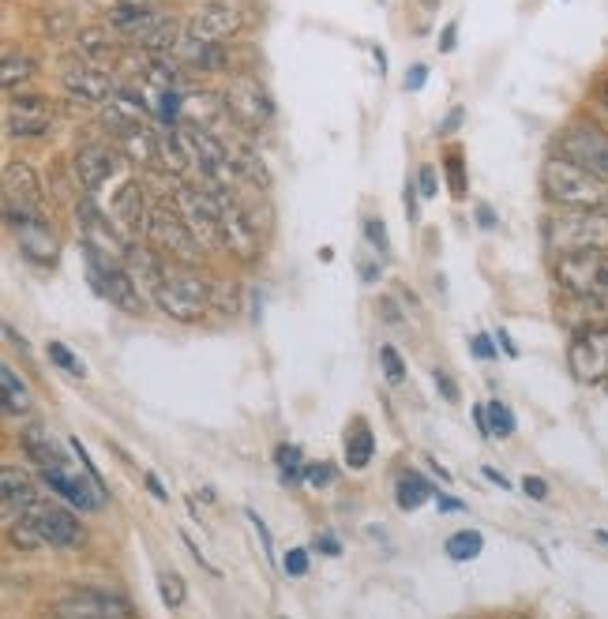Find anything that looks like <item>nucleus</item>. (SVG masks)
I'll return each instance as SVG.
<instances>
[{"mask_svg":"<svg viewBox=\"0 0 608 619\" xmlns=\"http://www.w3.org/2000/svg\"><path fill=\"white\" fill-rule=\"evenodd\" d=\"M552 278L571 300H608V252L557 255Z\"/></svg>","mask_w":608,"mask_h":619,"instance_id":"20e7f679","label":"nucleus"},{"mask_svg":"<svg viewBox=\"0 0 608 619\" xmlns=\"http://www.w3.org/2000/svg\"><path fill=\"white\" fill-rule=\"evenodd\" d=\"M4 124H8V136L15 139L46 136L53 124V105L46 99H38V94H8Z\"/></svg>","mask_w":608,"mask_h":619,"instance_id":"2eb2a0df","label":"nucleus"},{"mask_svg":"<svg viewBox=\"0 0 608 619\" xmlns=\"http://www.w3.org/2000/svg\"><path fill=\"white\" fill-rule=\"evenodd\" d=\"M484 477H489L492 484H500V489H511V481L500 470H492V466H484Z\"/></svg>","mask_w":608,"mask_h":619,"instance_id":"603ef678","label":"nucleus"},{"mask_svg":"<svg viewBox=\"0 0 608 619\" xmlns=\"http://www.w3.org/2000/svg\"><path fill=\"white\" fill-rule=\"evenodd\" d=\"M173 207L184 218V226L192 229V237L199 241L203 252H215L222 248V233H218V207L215 196L207 188H192V184H177V196H173Z\"/></svg>","mask_w":608,"mask_h":619,"instance_id":"1a4fd4ad","label":"nucleus"},{"mask_svg":"<svg viewBox=\"0 0 608 619\" xmlns=\"http://www.w3.org/2000/svg\"><path fill=\"white\" fill-rule=\"evenodd\" d=\"M372 450H376V439L368 432V421H354V428L346 432V466L349 470H365L372 462Z\"/></svg>","mask_w":608,"mask_h":619,"instance_id":"b1692460","label":"nucleus"},{"mask_svg":"<svg viewBox=\"0 0 608 619\" xmlns=\"http://www.w3.org/2000/svg\"><path fill=\"white\" fill-rule=\"evenodd\" d=\"M455 38H458V23H447L444 34H439V53H451L455 49Z\"/></svg>","mask_w":608,"mask_h":619,"instance_id":"de8ad7c7","label":"nucleus"},{"mask_svg":"<svg viewBox=\"0 0 608 619\" xmlns=\"http://www.w3.org/2000/svg\"><path fill=\"white\" fill-rule=\"evenodd\" d=\"M478 218H481V229H496V215H492L489 203H481L478 207Z\"/></svg>","mask_w":608,"mask_h":619,"instance_id":"3c124183","label":"nucleus"},{"mask_svg":"<svg viewBox=\"0 0 608 619\" xmlns=\"http://www.w3.org/2000/svg\"><path fill=\"white\" fill-rule=\"evenodd\" d=\"M605 391H608V379H605Z\"/></svg>","mask_w":608,"mask_h":619,"instance_id":"13d9d810","label":"nucleus"},{"mask_svg":"<svg viewBox=\"0 0 608 619\" xmlns=\"http://www.w3.org/2000/svg\"><path fill=\"white\" fill-rule=\"evenodd\" d=\"M312 548H316V552H323V555H342V545H339V537H331V534H316Z\"/></svg>","mask_w":608,"mask_h":619,"instance_id":"37998d69","label":"nucleus"},{"mask_svg":"<svg viewBox=\"0 0 608 619\" xmlns=\"http://www.w3.org/2000/svg\"><path fill=\"white\" fill-rule=\"evenodd\" d=\"M244 26H249V15H244V8L237 4V0H210V4H199L196 12L188 15L184 34L203 42V46H226Z\"/></svg>","mask_w":608,"mask_h":619,"instance_id":"6e6552de","label":"nucleus"},{"mask_svg":"<svg viewBox=\"0 0 608 619\" xmlns=\"http://www.w3.org/2000/svg\"><path fill=\"white\" fill-rule=\"evenodd\" d=\"M210 294L215 286L207 282V274L192 263H173L165 260V274H162V286L154 289V305L162 316H170L173 323H196L207 316L210 308Z\"/></svg>","mask_w":608,"mask_h":619,"instance_id":"f03ea898","label":"nucleus"},{"mask_svg":"<svg viewBox=\"0 0 608 619\" xmlns=\"http://www.w3.org/2000/svg\"><path fill=\"white\" fill-rule=\"evenodd\" d=\"M444 170H447V181H451V196H455V199H466V173H462V158H458V154H447Z\"/></svg>","mask_w":608,"mask_h":619,"instance_id":"c9c22d12","label":"nucleus"},{"mask_svg":"<svg viewBox=\"0 0 608 619\" xmlns=\"http://www.w3.org/2000/svg\"><path fill=\"white\" fill-rule=\"evenodd\" d=\"M154 139H158V165H162L165 173L181 176L184 170H188L192 154H188V144H184L181 128H158Z\"/></svg>","mask_w":608,"mask_h":619,"instance_id":"4be33fe9","label":"nucleus"},{"mask_svg":"<svg viewBox=\"0 0 608 619\" xmlns=\"http://www.w3.org/2000/svg\"><path fill=\"white\" fill-rule=\"evenodd\" d=\"M53 619H131L125 597L102 594V589H72L49 605Z\"/></svg>","mask_w":608,"mask_h":619,"instance_id":"f8f14e48","label":"nucleus"},{"mask_svg":"<svg viewBox=\"0 0 608 619\" xmlns=\"http://www.w3.org/2000/svg\"><path fill=\"white\" fill-rule=\"evenodd\" d=\"M4 207L26 210V215H38L42 210V181L20 158H8L4 162Z\"/></svg>","mask_w":608,"mask_h":619,"instance_id":"f3484780","label":"nucleus"},{"mask_svg":"<svg viewBox=\"0 0 608 619\" xmlns=\"http://www.w3.org/2000/svg\"><path fill=\"white\" fill-rule=\"evenodd\" d=\"M523 492L530 495V500H549V484L541 481V477H523Z\"/></svg>","mask_w":608,"mask_h":619,"instance_id":"a19ab883","label":"nucleus"},{"mask_svg":"<svg viewBox=\"0 0 608 619\" xmlns=\"http://www.w3.org/2000/svg\"><path fill=\"white\" fill-rule=\"evenodd\" d=\"M147 489H151V495H154L158 503H165V500H170V492L162 489V481H158L154 473H147Z\"/></svg>","mask_w":608,"mask_h":619,"instance_id":"09e8293b","label":"nucleus"},{"mask_svg":"<svg viewBox=\"0 0 608 619\" xmlns=\"http://www.w3.org/2000/svg\"><path fill=\"white\" fill-rule=\"evenodd\" d=\"M23 521L42 537V545L46 548H76L79 541H83V526H79V518L72 515V511L57 507V503L38 500L23 515Z\"/></svg>","mask_w":608,"mask_h":619,"instance_id":"ddd939ff","label":"nucleus"},{"mask_svg":"<svg viewBox=\"0 0 608 619\" xmlns=\"http://www.w3.org/2000/svg\"><path fill=\"white\" fill-rule=\"evenodd\" d=\"M34 76V60L31 57H15V53H8L4 57V72H0V83H4V91L12 94L15 83H26V79Z\"/></svg>","mask_w":608,"mask_h":619,"instance_id":"c756f323","label":"nucleus"},{"mask_svg":"<svg viewBox=\"0 0 608 619\" xmlns=\"http://www.w3.org/2000/svg\"><path fill=\"white\" fill-rule=\"evenodd\" d=\"M147 218H151V207L144 199V188L136 181H125L121 192H113V203H110V222L117 226V233L125 241H136V237L147 233Z\"/></svg>","mask_w":608,"mask_h":619,"instance_id":"dca6fc26","label":"nucleus"},{"mask_svg":"<svg viewBox=\"0 0 608 619\" xmlns=\"http://www.w3.org/2000/svg\"><path fill=\"white\" fill-rule=\"evenodd\" d=\"M436 503H439V511H462V503L451 500V495H436Z\"/></svg>","mask_w":608,"mask_h":619,"instance_id":"5fc2aeb1","label":"nucleus"},{"mask_svg":"<svg viewBox=\"0 0 608 619\" xmlns=\"http://www.w3.org/2000/svg\"><path fill=\"white\" fill-rule=\"evenodd\" d=\"M425 83H428V68L425 65H413L410 72H405V79H402L405 91H421Z\"/></svg>","mask_w":608,"mask_h":619,"instance_id":"ea45409f","label":"nucleus"},{"mask_svg":"<svg viewBox=\"0 0 608 619\" xmlns=\"http://www.w3.org/2000/svg\"><path fill=\"white\" fill-rule=\"evenodd\" d=\"M249 521H252V529H255V537H260V545H263V552H267V560H275V537H271V529H267V521H263L255 511H249Z\"/></svg>","mask_w":608,"mask_h":619,"instance_id":"58836bf2","label":"nucleus"},{"mask_svg":"<svg viewBox=\"0 0 608 619\" xmlns=\"http://www.w3.org/2000/svg\"><path fill=\"white\" fill-rule=\"evenodd\" d=\"M117 154H113L110 147L102 144H87L76 150L72 158V170H76V181L83 184V192H99L105 184L113 181V173H117Z\"/></svg>","mask_w":608,"mask_h":619,"instance_id":"6ab92c4d","label":"nucleus"},{"mask_svg":"<svg viewBox=\"0 0 608 619\" xmlns=\"http://www.w3.org/2000/svg\"><path fill=\"white\" fill-rule=\"evenodd\" d=\"M432 484L425 481L421 473H402L399 477V507L402 511H417L421 503H428L432 500Z\"/></svg>","mask_w":608,"mask_h":619,"instance_id":"393cba45","label":"nucleus"},{"mask_svg":"<svg viewBox=\"0 0 608 619\" xmlns=\"http://www.w3.org/2000/svg\"><path fill=\"white\" fill-rule=\"evenodd\" d=\"M405 215H410V222H417V184L405 181Z\"/></svg>","mask_w":608,"mask_h":619,"instance_id":"49530a36","label":"nucleus"},{"mask_svg":"<svg viewBox=\"0 0 608 619\" xmlns=\"http://www.w3.org/2000/svg\"><path fill=\"white\" fill-rule=\"evenodd\" d=\"M275 466H278V473H282V481H301L305 477V455H301V447H294V444H278L275 447Z\"/></svg>","mask_w":608,"mask_h":619,"instance_id":"c85d7f7f","label":"nucleus"},{"mask_svg":"<svg viewBox=\"0 0 608 619\" xmlns=\"http://www.w3.org/2000/svg\"><path fill=\"white\" fill-rule=\"evenodd\" d=\"M417 188H421V196H425V199L436 196V170H432V165H425V170H421Z\"/></svg>","mask_w":608,"mask_h":619,"instance_id":"a18cd8bd","label":"nucleus"},{"mask_svg":"<svg viewBox=\"0 0 608 619\" xmlns=\"http://www.w3.org/2000/svg\"><path fill=\"white\" fill-rule=\"evenodd\" d=\"M46 353H49V360H53V365H57L60 371H68V376H79V379L87 376V365H83V360L76 357L72 349L65 346V342H49V346H46Z\"/></svg>","mask_w":608,"mask_h":619,"instance_id":"2f4dec72","label":"nucleus"},{"mask_svg":"<svg viewBox=\"0 0 608 619\" xmlns=\"http://www.w3.org/2000/svg\"><path fill=\"white\" fill-rule=\"evenodd\" d=\"M23 450H26V458L38 466V470H57V466H68L65 455H60V447L53 444V436H49V432H42V428L26 432Z\"/></svg>","mask_w":608,"mask_h":619,"instance_id":"5701e85b","label":"nucleus"},{"mask_svg":"<svg viewBox=\"0 0 608 619\" xmlns=\"http://www.w3.org/2000/svg\"><path fill=\"white\" fill-rule=\"evenodd\" d=\"M147 241L154 244V252H162V260L192 263V267H199L203 248H199L196 237H192V229L184 226V218L177 215V207L154 203L151 218H147Z\"/></svg>","mask_w":608,"mask_h":619,"instance_id":"423d86ee","label":"nucleus"},{"mask_svg":"<svg viewBox=\"0 0 608 619\" xmlns=\"http://www.w3.org/2000/svg\"><path fill=\"white\" fill-rule=\"evenodd\" d=\"M181 136L184 144H188V154H192V165L199 170L203 181H215L229 188V184L241 176V165L233 162V154H229V147L222 144L218 136H210L203 124L196 121H181Z\"/></svg>","mask_w":608,"mask_h":619,"instance_id":"0eeeda50","label":"nucleus"},{"mask_svg":"<svg viewBox=\"0 0 608 619\" xmlns=\"http://www.w3.org/2000/svg\"><path fill=\"white\" fill-rule=\"evenodd\" d=\"M447 555H451L455 563H470V560H478L481 555V548H484V537L478 534V529H458V534L447 537Z\"/></svg>","mask_w":608,"mask_h":619,"instance_id":"a878e982","label":"nucleus"},{"mask_svg":"<svg viewBox=\"0 0 608 619\" xmlns=\"http://www.w3.org/2000/svg\"><path fill=\"white\" fill-rule=\"evenodd\" d=\"M541 192L560 210H608V181L586 165L557 154L541 165Z\"/></svg>","mask_w":608,"mask_h":619,"instance_id":"f257e3e1","label":"nucleus"},{"mask_svg":"<svg viewBox=\"0 0 608 619\" xmlns=\"http://www.w3.org/2000/svg\"><path fill=\"white\" fill-rule=\"evenodd\" d=\"M544 244L557 255L608 252V210H560L544 218Z\"/></svg>","mask_w":608,"mask_h":619,"instance_id":"7ed1b4c3","label":"nucleus"},{"mask_svg":"<svg viewBox=\"0 0 608 619\" xmlns=\"http://www.w3.org/2000/svg\"><path fill=\"white\" fill-rule=\"evenodd\" d=\"M0 503H4V521L12 526V521H20L26 511L38 503V489H34V481L26 477L20 466H4L0 470Z\"/></svg>","mask_w":608,"mask_h":619,"instance_id":"aec40b11","label":"nucleus"},{"mask_svg":"<svg viewBox=\"0 0 608 619\" xmlns=\"http://www.w3.org/2000/svg\"><path fill=\"white\" fill-rule=\"evenodd\" d=\"M305 481L312 484V489H323V484L334 481V470H331L328 462H308L305 466Z\"/></svg>","mask_w":608,"mask_h":619,"instance_id":"4c0bfd02","label":"nucleus"},{"mask_svg":"<svg viewBox=\"0 0 608 619\" xmlns=\"http://www.w3.org/2000/svg\"><path fill=\"white\" fill-rule=\"evenodd\" d=\"M365 237H368V244L376 248V255H387V252H391V241H387L383 218H365Z\"/></svg>","mask_w":608,"mask_h":619,"instance_id":"f704fd0d","label":"nucleus"},{"mask_svg":"<svg viewBox=\"0 0 608 619\" xmlns=\"http://www.w3.org/2000/svg\"><path fill=\"white\" fill-rule=\"evenodd\" d=\"M496 342H500V346H504L507 357H518V346H515V342H511V334L504 331V326H500V331H496Z\"/></svg>","mask_w":608,"mask_h":619,"instance_id":"8fccbe9b","label":"nucleus"},{"mask_svg":"<svg viewBox=\"0 0 608 619\" xmlns=\"http://www.w3.org/2000/svg\"><path fill=\"white\" fill-rule=\"evenodd\" d=\"M567 368L578 383L608 379V326H583L567 346Z\"/></svg>","mask_w":608,"mask_h":619,"instance_id":"9d476101","label":"nucleus"},{"mask_svg":"<svg viewBox=\"0 0 608 619\" xmlns=\"http://www.w3.org/2000/svg\"><path fill=\"white\" fill-rule=\"evenodd\" d=\"M282 571L294 574V578H305V574H308V552H305V548H289L286 560H282Z\"/></svg>","mask_w":608,"mask_h":619,"instance_id":"e433bc0d","label":"nucleus"},{"mask_svg":"<svg viewBox=\"0 0 608 619\" xmlns=\"http://www.w3.org/2000/svg\"><path fill=\"white\" fill-rule=\"evenodd\" d=\"M560 154H567L571 162L586 165L608 181V136L597 124H571L560 136Z\"/></svg>","mask_w":608,"mask_h":619,"instance_id":"4468645a","label":"nucleus"},{"mask_svg":"<svg viewBox=\"0 0 608 619\" xmlns=\"http://www.w3.org/2000/svg\"><path fill=\"white\" fill-rule=\"evenodd\" d=\"M484 413H489V432H492V436H500V439L515 436V413H511L500 398L484 405Z\"/></svg>","mask_w":608,"mask_h":619,"instance_id":"7c9ffc66","label":"nucleus"},{"mask_svg":"<svg viewBox=\"0 0 608 619\" xmlns=\"http://www.w3.org/2000/svg\"><path fill=\"white\" fill-rule=\"evenodd\" d=\"M458 124H462V110H455V113H451V117H447V121H444V128H439V131H455V128H458Z\"/></svg>","mask_w":608,"mask_h":619,"instance_id":"6e6d98bb","label":"nucleus"},{"mask_svg":"<svg viewBox=\"0 0 608 619\" xmlns=\"http://www.w3.org/2000/svg\"><path fill=\"white\" fill-rule=\"evenodd\" d=\"M42 484H46L49 492H57L65 503H72L76 511H99L105 492L99 489L94 481H83V477H76L68 466H57V470H42Z\"/></svg>","mask_w":608,"mask_h":619,"instance_id":"a211bd4d","label":"nucleus"},{"mask_svg":"<svg viewBox=\"0 0 608 619\" xmlns=\"http://www.w3.org/2000/svg\"><path fill=\"white\" fill-rule=\"evenodd\" d=\"M76 49H79V57H87V60H110L113 57V42L102 26H91V31L79 34Z\"/></svg>","mask_w":608,"mask_h":619,"instance_id":"cd10ccee","label":"nucleus"},{"mask_svg":"<svg viewBox=\"0 0 608 619\" xmlns=\"http://www.w3.org/2000/svg\"><path fill=\"white\" fill-rule=\"evenodd\" d=\"M601 102L608 105V76H605V83H601Z\"/></svg>","mask_w":608,"mask_h":619,"instance_id":"4d7b16f0","label":"nucleus"},{"mask_svg":"<svg viewBox=\"0 0 608 619\" xmlns=\"http://www.w3.org/2000/svg\"><path fill=\"white\" fill-rule=\"evenodd\" d=\"M222 105L244 124V128H252V131L267 128L271 117H275V102H271V94L263 91L260 79H252V76H233V79H229Z\"/></svg>","mask_w":608,"mask_h":619,"instance_id":"9b49d317","label":"nucleus"},{"mask_svg":"<svg viewBox=\"0 0 608 619\" xmlns=\"http://www.w3.org/2000/svg\"><path fill=\"white\" fill-rule=\"evenodd\" d=\"M0 379H4V413H26L31 410V391L20 376H15L12 365L0 368Z\"/></svg>","mask_w":608,"mask_h":619,"instance_id":"bb28decb","label":"nucleus"},{"mask_svg":"<svg viewBox=\"0 0 608 619\" xmlns=\"http://www.w3.org/2000/svg\"><path fill=\"white\" fill-rule=\"evenodd\" d=\"M65 87L87 105H105L110 99H117V83H113L105 72H99V68H91V65H72V68H68Z\"/></svg>","mask_w":608,"mask_h":619,"instance_id":"412c9836","label":"nucleus"},{"mask_svg":"<svg viewBox=\"0 0 608 619\" xmlns=\"http://www.w3.org/2000/svg\"><path fill=\"white\" fill-rule=\"evenodd\" d=\"M470 346H473V353H478L481 360H492V357H496V346H492V339H489V334H473V339H470Z\"/></svg>","mask_w":608,"mask_h":619,"instance_id":"c03bdc74","label":"nucleus"},{"mask_svg":"<svg viewBox=\"0 0 608 619\" xmlns=\"http://www.w3.org/2000/svg\"><path fill=\"white\" fill-rule=\"evenodd\" d=\"M4 334H8V342H12L15 349L26 353V342H23V334H15V326H4Z\"/></svg>","mask_w":608,"mask_h":619,"instance_id":"864d4df0","label":"nucleus"},{"mask_svg":"<svg viewBox=\"0 0 608 619\" xmlns=\"http://www.w3.org/2000/svg\"><path fill=\"white\" fill-rule=\"evenodd\" d=\"M203 188L215 196V207H218V233H222V248L237 255V260L252 263L260 255V229H255L252 215L244 210V203L233 196L229 188L215 181H203Z\"/></svg>","mask_w":608,"mask_h":619,"instance_id":"39448f33","label":"nucleus"},{"mask_svg":"<svg viewBox=\"0 0 608 619\" xmlns=\"http://www.w3.org/2000/svg\"><path fill=\"white\" fill-rule=\"evenodd\" d=\"M380 360H383L387 383H402V379H405V365H402L399 349H394V346H380Z\"/></svg>","mask_w":608,"mask_h":619,"instance_id":"72a5a7b5","label":"nucleus"},{"mask_svg":"<svg viewBox=\"0 0 608 619\" xmlns=\"http://www.w3.org/2000/svg\"><path fill=\"white\" fill-rule=\"evenodd\" d=\"M432 379H436V387H439V391H444L447 402H458V387H455V379L447 376L444 368H436V371H432Z\"/></svg>","mask_w":608,"mask_h":619,"instance_id":"79ce46f5","label":"nucleus"},{"mask_svg":"<svg viewBox=\"0 0 608 619\" xmlns=\"http://www.w3.org/2000/svg\"><path fill=\"white\" fill-rule=\"evenodd\" d=\"M158 594H162V600L170 608H181L184 605V578H181V574L165 571L162 578H158Z\"/></svg>","mask_w":608,"mask_h":619,"instance_id":"473e14b6","label":"nucleus"}]
</instances>
